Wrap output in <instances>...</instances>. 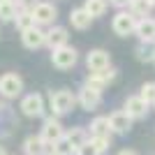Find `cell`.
<instances>
[{
	"mask_svg": "<svg viewBox=\"0 0 155 155\" xmlns=\"http://www.w3.org/2000/svg\"><path fill=\"white\" fill-rule=\"evenodd\" d=\"M79 107L86 111H95L100 104H102V93L100 91H93V88H88V86H84L81 91H79Z\"/></svg>",
	"mask_w": 155,
	"mask_h": 155,
	"instance_id": "11",
	"label": "cell"
},
{
	"mask_svg": "<svg viewBox=\"0 0 155 155\" xmlns=\"http://www.w3.org/2000/svg\"><path fill=\"white\" fill-rule=\"evenodd\" d=\"M37 2H39V0H37Z\"/></svg>",
	"mask_w": 155,
	"mask_h": 155,
	"instance_id": "36",
	"label": "cell"
},
{
	"mask_svg": "<svg viewBox=\"0 0 155 155\" xmlns=\"http://www.w3.org/2000/svg\"><path fill=\"white\" fill-rule=\"evenodd\" d=\"M21 111H23V116L28 118H37L44 114V97L39 95V93H30V95H26L23 100H21Z\"/></svg>",
	"mask_w": 155,
	"mask_h": 155,
	"instance_id": "8",
	"label": "cell"
},
{
	"mask_svg": "<svg viewBox=\"0 0 155 155\" xmlns=\"http://www.w3.org/2000/svg\"><path fill=\"white\" fill-rule=\"evenodd\" d=\"M109 125H111L114 134H127L130 130H132V118L120 109V111H114L109 116Z\"/></svg>",
	"mask_w": 155,
	"mask_h": 155,
	"instance_id": "14",
	"label": "cell"
},
{
	"mask_svg": "<svg viewBox=\"0 0 155 155\" xmlns=\"http://www.w3.org/2000/svg\"><path fill=\"white\" fill-rule=\"evenodd\" d=\"M148 109H150V104L146 102V100H141V95H130L127 100H125V104H123V111L132 120L146 118L148 116Z\"/></svg>",
	"mask_w": 155,
	"mask_h": 155,
	"instance_id": "6",
	"label": "cell"
},
{
	"mask_svg": "<svg viewBox=\"0 0 155 155\" xmlns=\"http://www.w3.org/2000/svg\"><path fill=\"white\" fill-rule=\"evenodd\" d=\"M70 23H72V28H77V30H88L91 23H93V16L86 12L84 7H77V9L70 12Z\"/></svg>",
	"mask_w": 155,
	"mask_h": 155,
	"instance_id": "15",
	"label": "cell"
},
{
	"mask_svg": "<svg viewBox=\"0 0 155 155\" xmlns=\"http://www.w3.org/2000/svg\"><path fill=\"white\" fill-rule=\"evenodd\" d=\"M39 137H42L46 143H56V141L63 139V137H65V130H63V123L58 120V116H49V118H46L44 125H42Z\"/></svg>",
	"mask_w": 155,
	"mask_h": 155,
	"instance_id": "7",
	"label": "cell"
},
{
	"mask_svg": "<svg viewBox=\"0 0 155 155\" xmlns=\"http://www.w3.org/2000/svg\"><path fill=\"white\" fill-rule=\"evenodd\" d=\"M137 58L141 63H155V44H141L137 49Z\"/></svg>",
	"mask_w": 155,
	"mask_h": 155,
	"instance_id": "23",
	"label": "cell"
},
{
	"mask_svg": "<svg viewBox=\"0 0 155 155\" xmlns=\"http://www.w3.org/2000/svg\"><path fill=\"white\" fill-rule=\"evenodd\" d=\"M150 9H153V5H150L148 0H132L130 7H127V12H132L137 19H148Z\"/></svg>",
	"mask_w": 155,
	"mask_h": 155,
	"instance_id": "19",
	"label": "cell"
},
{
	"mask_svg": "<svg viewBox=\"0 0 155 155\" xmlns=\"http://www.w3.org/2000/svg\"><path fill=\"white\" fill-rule=\"evenodd\" d=\"M148 2H150V5H153V7H155V0H148Z\"/></svg>",
	"mask_w": 155,
	"mask_h": 155,
	"instance_id": "34",
	"label": "cell"
},
{
	"mask_svg": "<svg viewBox=\"0 0 155 155\" xmlns=\"http://www.w3.org/2000/svg\"><path fill=\"white\" fill-rule=\"evenodd\" d=\"M19 7L14 5V0H0V21H16Z\"/></svg>",
	"mask_w": 155,
	"mask_h": 155,
	"instance_id": "21",
	"label": "cell"
},
{
	"mask_svg": "<svg viewBox=\"0 0 155 155\" xmlns=\"http://www.w3.org/2000/svg\"><path fill=\"white\" fill-rule=\"evenodd\" d=\"M32 12V19H35V26H53V21H56V16H58V9H56V5L53 2H44V0H39V2H35V5L30 7Z\"/></svg>",
	"mask_w": 155,
	"mask_h": 155,
	"instance_id": "2",
	"label": "cell"
},
{
	"mask_svg": "<svg viewBox=\"0 0 155 155\" xmlns=\"http://www.w3.org/2000/svg\"><path fill=\"white\" fill-rule=\"evenodd\" d=\"M46 155H60V153H58V150H53V153H46Z\"/></svg>",
	"mask_w": 155,
	"mask_h": 155,
	"instance_id": "33",
	"label": "cell"
},
{
	"mask_svg": "<svg viewBox=\"0 0 155 155\" xmlns=\"http://www.w3.org/2000/svg\"><path fill=\"white\" fill-rule=\"evenodd\" d=\"M91 137H109L111 134V125H109V116H97L91 120Z\"/></svg>",
	"mask_w": 155,
	"mask_h": 155,
	"instance_id": "17",
	"label": "cell"
},
{
	"mask_svg": "<svg viewBox=\"0 0 155 155\" xmlns=\"http://www.w3.org/2000/svg\"><path fill=\"white\" fill-rule=\"evenodd\" d=\"M134 35L139 37L141 44H155V19H139L137 23V30Z\"/></svg>",
	"mask_w": 155,
	"mask_h": 155,
	"instance_id": "13",
	"label": "cell"
},
{
	"mask_svg": "<svg viewBox=\"0 0 155 155\" xmlns=\"http://www.w3.org/2000/svg\"><path fill=\"white\" fill-rule=\"evenodd\" d=\"M67 39H70V35H67V28L63 26H51L46 30V46L51 51H56L60 46H67Z\"/></svg>",
	"mask_w": 155,
	"mask_h": 155,
	"instance_id": "12",
	"label": "cell"
},
{
	"mask_svg": "<svg viewBox=\"0 0 155 155\" xmlns=\"http://www.w3.org/2000/svg\"><path fill=\"white\" fill-rule=\"evenodd\" d=\"M91 141L95 143V148L100 150V153H104V150L111 146V139H109V137H91Z\"/></svg>",
	"mask_w": 155,
	"mask_h": 155,
	"instance_id": "28",
	"label": "cell"
},
{
	"mask_svg": "<svg viewBox=\"0 0 155 155\" xmlns=\"http://www.w3.org/2000/svg\"><path fill=\"white\" fill-rule=\"evenodd\" d=\"M86 65H88V72H102L107 67H111V53L104 51V49H93L86 56Z\"/></svg>",
	"mask_w": 155,
	"mask_h": 155,
	"instance_id": "9",
	"label": "cell"
},
{
	"mask_svg": "<svg viewBox=\"0 0 155 155\" xmlns=\"http://www.w3.org/2000/svg\"><path fill=\"white\" fill-rule=\"evenodd\" d=\"M77 155H102V153H100V150L95 148V143L88 139V143H84V146L77 150Z\"/></svg>",
	"mask_w": 155,
	"mask_h": 155,
	"instance_id": "29",
	"label": "cell"
},
{
	"mask_svg": "<svg viewBox=\"0 0 155 155\" xmlns=\"http://www.w3.org/2000/svg\"><path fill=\"white\" fill-rule=\"evenodd\" d=\"M130 2H132V0H109V5L118 7V9H123V7H130Z\"/></svg>",
	"mask_w": 155,
	"mask_h": 155,
	"instance_id": "30",
	"label": "cell"
},
{
	"mask_svg": "<svg viewBox=\"0 0 155 155\" xmlns=\"http://www.w3.org/2000/svg\"><path fill=\"white\" fill-rule=\"evenodd\" d=\"M118 155H137V153H134V150H132V148H123V150H120V153H118Z\"/></svg>",
	"mask_w": 155,
	"mask_h": 155,
	"instance_id": "31",
	"label": "cell"
},
{
	"mask_svg": "<svg viewBox=\"0 0 155 155\" xmlns=\"http://www.w3.org/2000/svg\"><path fill=\"white\" fill-rule=\"evenodd\" d=\"M56 150H58L60 155H77V148L67 141V137H63L60 141H56Z\"/></svg>",
	"mask_w": 155,
	"mask_h": 155,
	"instance_id": "26",
	"label": "cell"
},
{
	"mask_svg": "<svg viewBox=\"0 0 155 155\" xmlns=\"http://www.w3.org/2000/svg\"><path fill=\"white\" fill-rule=\"evenodd\" d=\"M14 23H16V28H19L21 32L35 26V19H32L30 7H26V9H19V14H16V21H14Z\"/></svg>",
	"mask_w": 155,
	"mask_h": 155,
	"instance_id": "22",
	"label": "cell"
},
{
	"mask_svg": "<svg viewBox=\"0 0 155 155\" xmlns=\"http://www.w3.org/2000/svg\"><path fill=\"white\" fill-rule=\"evenodd\" d=\"M137 23H139V19L132 12H123L120 9L114 16V21H111V28H114V32H116L118 37H127V35H134Z\"/></svg>",
	"mask_w": 155,
	"mask_h": 155,
	"instance_id": "3",
	"label": "cell"
},
{
	"mask_svg": "<svg viewBox=\"0 0 155 155\" xmlns=\"http://www.w3.org/2000/svg\"><path fill=\"white\" fill-rule=\"evenodd\" d=\"M95 74H100V79H102L104 84L109 86V84H114V81H116V77H118V70H116V67H107V70H102V72H95Z\"/></svg>",
	"mask_w": 155,
	"mask_h": 155,
	"instance_id": "27",
	"label": "cell"
},
{
	"mask_svg": "<svg viewBox=\"0 0 155 155\" xmlns=\"http://www.w3.org/2000/svg\"><path fill=\"white\" fill-rule=\"evenodd\" d=\"M0 109H2V107H0Z\"/></svg>",
	"mask_w": 155,
	"mask_h": 155,
	"instance_id": "35",
	"label": "cell"
},
{
	"mask_svg": "<svg viewBox=\"0 0 155 155\" xmlns=\"http://www.w3.org/2000/svg\"><path fill=\"white\" fill-rule=\"evenodd\" d=\"M77 104H79V97L72 91H67V88L49 93V107H51L53 116H65V114H70Z\"/></svg>",
	"mask_w": 155,
	"mask_h": 155,
	"instance_id": "1",
	"label": "cell"
},
{
	"mask_svg": "<svg viewBox=\"0 0 155 155\" xmlns=\"http://www.w3.org/2000/svg\"><path fill=\"white\" fill-rule=\"evenodd\" d=\"M107 7H109V0H86L84 2V9L91 14L93 19L102 16V14L107 12Z\"/></svg>",
	"mask_w": 155,
	"mask_h": 155,
	"instance_id": "20",
	"label": "cell"
},
{
	"mask_svg": "<svg viewBox=\"0 0 155 155\" xmlns=\"http://www.w3.org/2000/svg\"><path fill=\"white\" fill-rule=\"evenodd\" d=\"M139 95H141V100H146L150 107H155V81H146V84L139 88Z\"/></svg>",
	"mask_w": 155,
	"mask_h": 155,
	"instance_id": "24",
	"label": "cell"
},
{
	"mask_svg": "<svg viewBox=\"0 0 155 155\" xmlns=\"http://www.w3.org/2000/svg\"><path fill=\"white\" fill-rule=\"evenodd\" d=\"M23 153L26 155H44L46 153V141L39 134H30L23 139Z\"/></svg>",
	"mask_w": 155,
	"mask_h": 155,
	"instance_id": "16",
	"label": "cell"
},
{
	"mask_svg": "<svg viewBox=\"0 0 155 155\" xmlns=\"http://www.w3.org/2000/svg\"><path fill=\"white\" fill-rule=\"evenodd\" d=\"M65 137H67V141L74 146V148H81L84 143H88V139H91V132H86L84 127H72V130H67L65 132Z\"/></svg>",
	"mask_w": 155,
	"mask_h": 155,
	"instance_id": "18",
	"label": "cell"
},
{
	"mask_svg": "<svg viewBox=\"0 0 155 155\" xmlns=\"http://www.w3.org/2000/svg\"><path fill=\"white\" fill-rule=\"evenodd\" d=\"M77 60H79V51L70 44L51 51V63H53L56 70H72V67L77 65Z\"/></svg>",
	"mask_w": 155,
	"mask_h": 155,
	"instance_id": "4",
	"label": "cell"
},
{
	"mask_svg": "<svg viewBox=\"0 0 155 155\" xmlns=\"http://www.w3.org/2000/svg\"><path fill=\"white\" fill-rule=\"evenodd\" d=\"M21 42H23L26 49H32V51H35V49L46 44V30H42L39 26H32V28L21 32Z\"/></svg>",
	"mask_w": 155,
	"mask_h": 155,
	"instance_id": "10",
	"label": "cell"
},
{
	"mask_svg": "<svg viewBox=\"0 0 155 155\" xmlns=\"http://www.w3.org/2000/svg\"><path fill=\"white\" fill-rule=\"evenodd\" d=\"M84 86H88V88H93V91H100V93L107 88V84H104L102 79H100V74H95V72H91V74H88V79H86Z\"/></svg>",
	"mask_w": 155,
	"mask_h": 155,
	"instance_id": "25",
	"label": "cell"
},
{
	"mask_svg": "<svg viewBox=\"0 0 155 155\" xmlns=\"http://www.w3.org/2000/svg\"><path fill=\"white\" fill-rule=\"evenodd\" d=\"M21 91H23V79H21L16 72H7V74L0 77V93H2L7 100L19 97Z\"/></svg>",
	"mask_w": 155,
	"mask_h": 155,
	"instance_id": "5",
	"label": "cell"
},
{
	"mask_svg": "<svg viewBox=\"0 0 155 155\" xmlns=\"http://www.w3.org/2000/svg\"><path fill=\"white\" fill-rule=\"evenodd\" d=\"M0 155H7V153H5V146H0Z\"/></svg>",
	"mask_w": 155,
	"mask_h": 155,
	"instance_id": "32",
	"label": "cell"
}]
</instances>
